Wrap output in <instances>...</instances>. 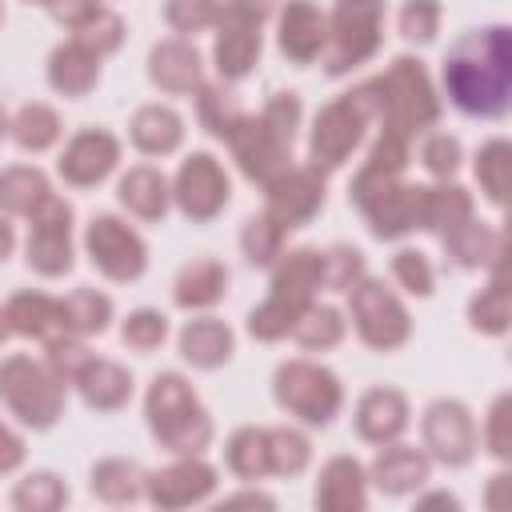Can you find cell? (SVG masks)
<instances>
[{
	"label": "cell",
	"mask_w": 512,
	"mask_h": 512,
	"mask_svg": "<svg viewBox=\"0 0 512 512\" xmlns=\"http://www.w3.org/2000/svg\"><path fill=\"white\" fill-rule=\"evenodd\" d=\"M444 88L460 112L500 120L512 104V32L492 24L456 40L444 56Z\"/></svg>",
	"instance_id": "6da1fadb"
},
{
	"label": "cell",
	"mask_w": 512,
	"mask_h": 512,
	"mask_svg": "<svg viewBox=\"0 0 512 512\" xmlns=\"http://www.w3.org/2000/svg\"><path fill=\"white\" fill-rule=\"evenodd\" d=\"M324 284V252L316 248H292L272 276V292L260 308L248 316V332L256 340H280L292 332V324L304 316L308 304H316V288Z\"/></svg>",
	"instance_id": "7a4b0ae2"
},
{
	"label": "cell",
	"mask_w": 512,
	"mask_h": 512,
	"mask_svg": "<svg viewBox=\"0 0 512 512\" xmlns=\"http://www.w3.org/2000/svg\"><path fill=\"white\" fill-rule=\"evenodd\" d=\"M144 412H148V428L152 436L180 456H196L200 448H208L212 440V420L204 412V404L196 400L192 384L180 372H160L148 384L144 396Z\"/></svg>",
	"instance_id": "3957f363"
},
{
	"label": "cell",
	"mask_w": 512,
	"mask_h": 512,
	"mask_svg": "<svg viewBox=\"0 0 512 512\" xmlns=\"http://www.w3.org/2000/svg\"><path fill=\"white\" fill-rule=\"evenodd\" d=\"M380 108H384L380 76L356 84L352 92H344V96H336L328 108H320V112H316V124H312V144H308L312 168H320V172L340 168V164L352 156V148L360 144L364 124H368L372 116H380Z\"/></svg>",
	"instance_id": "277c9868"
},
{
	"label": "cell",
	"mask_w": 512,
	"mask_h": 512,
	"mask_svg": "<svg viewBox=\"0 0 512 512\" xmlns=\"http://www.w3.org/2000/svg\"><path fill=\"white\" fill-rule=\"evenodd\" d=\"M380 92H384L380 120L396 136L412 140L420 128H432L440 120V100L432 92V80H428L424 64L412 56H396L388 64V72L380 76Z\"/></svg>",
	"instance_id": "5b68a950"
},
{
	"label": "cell",
	"mask_w": 512,
	"mask_h": 512,
	"mask_svg": "<svg viewBox=\"0 0 512 512\" xmlns=\"http://www.w3.org/2000/svg\"><path fill=\"white\" fill-rule=\"evenodd\" d=\"M0 400L20 416V424L52 428L64 412V380L32 356H8L0 364Z\"/></svg>",
	"instance_id": "8992f818"
},
{
	"label": "cell",
	"mask_w": 512,
	"mask_h": 512,
	"mask_svg": "<svg viewBox=\"0 0 512 512\" xmlns=\"http://www.w3.org/2000/svg\"><path fill=\"white\" fill-rule=\"evenodd\" d=\"M416 196L420 184H400V176L376 168H360L356 180L348 184V200L364 212L376 240H396L416 228Z\"/></svg>",
	"instance_id": "52a82bcc"
},
{
	"label": "cell",
	"mask_w": 512,
	"mask_h": 512,
	"mask_svg": "<svg viewBox=\"0 0 512 512\" xmlns=\"http://www.w3.org/2000/svg\"><path fill=\"white\" fill-rule=\"evenodd\" d=\"M272 396L284 412H292L316 428H324L344 404V388H340L336 372H328L324 364H312V360H284L272 376Z\"/></svg>",
	"instance_id": "ba28073f"
},
{
	"label": "cell",
	"mask_w": 512,
	"mask_h": 512,
	"mask_svg": "<svg viewBox=\"0 0 512 512\" xmlns=\"http://www.w3.org/2000/svg\"><path fill=\"white\" fill-rule=\"evenodd\" d=\"M380 28H384V0H336L332 8V32H328V56L324 72L344 76L380 48Z\"/></svg>",
	"instance_id": "9c48e42d"
},
{
	"label": "cell",
	"mask_w": 512,
	"mask_h": 512,
	"mask_svg": "<svg viewBox=\"0 0 512 512\" xmlns=\"http://www.w3.org/2000/svg\"><path fill=\"white\" fill-rule=\"evenodd\" d=\"M268 0H220L216 16V68L220 80H244L260 56V24Z\"/></svg>",
	"instance_id": "30bf717a"
},
{
	"label": "cell",
	"mask_w": 512,
	"mask_h": 512,
	"mask_svg": "<svg viewBox=\"0 0 512 512\" xmlns=\"http://www.w3.org/2000/svg\"><path fill=\"white\" fill-rule=\"evenodd\" d=\"M352 320H356V332L368 348L376 352H392L400 348L408 336H412V320H408V308L396 300L392 288H384V280H372V276H360L352 288Z\"/></svg>",
	"instance_id": "8fae6325"
},
{
	"label": "cell",
	"mask_w": 512,
	"mask_h": 512,
	"mask_svg": "<svg viewBox=\"0 0 512 512\" xmlns=\"http://www.w3.org/2000/svg\"><path fill=\"white\" fill-rule=\"evenodd\" d=\"M228 148H232V160L240 164V172L252 180V184H272L284 168H292V136H284L276 124H268L264 116H248L232 128L228 136Z\"/></svg>",
	"instance_id": "7c38bea8"
},
{
	"label": "cell",
	"mask_w": 512,
	"mask_h": 512,
	"mask_svg": "<svg viewBox=\"0 0 512 512\" xmlns=\"http://www.w3.org/2000/svg\"><path fill=\"white\" fill-rule=\"evenodd\" d=\"M84 248H88L92 268H100L108 280H120V284L136 280L148 268L144 240L116 216H92V224L84 232Z\"/></svg>",
	"instance_id": "4fadbf2b"
},
{
	"label": "cell",
	"mask_w": 512,
	"mask_h": 512,
	"mask_svg": "<svg viewBox=\"0 0 512 512\" xmlns=\"http://www.w3.org/2000/svg\"><path fill=\"white\" fill-rule=\"evenodd\" d=\"M28 232V268L40 276H64L72 268V204L48 196L32 216Z\"/></svg>",
	"instance_id": "5bb4252c"
},
{
	"label": "cell",
	"mask_w": 512,
	"mask_h": 512,
	"mask_svg": "<svg viewBox=\"0 0 512 512\" xmlns=\"http://www.w3.org/2000/svg\"><path fill=\"white\" fill-rule=\"evenodd\" d=\"M420 428H424V448L440 464L464 468L476 456V444H480L476 420H472V412L460 400H436V404H428Z\"/></svg>",
	"instance_id": "9a60e30c"
},
{
	"label": "cell",
	"mask_w": 512,
	"mask_h": 512,
	"mask_svg": "<svg viewBox=\"0 0 512 512\" xmlns=\"http://www.w3.org/2000/svg\"><path fill=\"white\" fill-rule=\"evenodd\" d=\"M172 196L188 220H212L228 204V176H224L220 160L208 152H192L176 172Z\"/></svg>",
	"instance_id": "2e32d148"
},
{
	"label": "cell",
	"mask_w": 512,
	"mask_h": 512,
	"mask_svg": "<svg viewBox=\"0 0 512 512\" xmlns=\"http://www.w3.org/2000/svg\"><path fill=\"white\" fill-rule=\"evenodd\" d=\"M268 192V216L280 228H300L308 224L320 208H324V172L320 168H284L272 184H264Z\"/></svg>",
	"instance_id": "e0dca14e"
},
{
	"label": "cell",
	"mask_w": 512,
	"mask_h": 512,
	"mask_svg": "<svg viewBox=\"0 0 512 512\" xmlns=\"http://www.w3.org/2000/svg\"><path fill=\"white\" fill-rule=\"evenodd\" d=\"M216 488V468L196 460V456H184L168 468H156L144 476V496L156 504V508H188V504H200L208 500Z\"/></svg>",
	"instance_id": "ac0fdd59"
},
{
	"label": "cell",
	"mask_w": 512,
	"mask_h": 512,
	"mask_svg": "<svg viewBox=\"0 0 512 512\" xmlns=\"http://www.w3.org/2000/svg\"><path fill=\"white\" fill-rule=\"evenodd\" d=\"M116 160H120L116 136L104 132V128H88V132H80V136L68 140V148L60 152L56 168H60V176L72 188H92V184H100L116 168Z\"/></svg>",
	"instance_id": "d6986e66"
},
{
	"label": "cell",
	"mask_w": 512,
	"mask_h": 512,
	"mask_svg": "<svg viewBox=\"0 0 512 512\" xmlns=\"http://www.w3.org/2000/svg\"><path fill=\"white\" fill-rule=\"evenodd\" d=\"M328 40V20L312 0H288L280 12V52L292 64H312Z\"/></svg>",
	"instance_id": "ffe728a7"
},
{
	"label": "cell",
	"mask_w": 512,
	"mask_h": 512,
	"mask_svg": "<svg viewBox=\"0 0 512 512\" xmlns=\"http://www.w3.org/2000/svg\"><path fill=\"white\" fill-rule=\"evenodd\" d=\"M408 428V400L396 388H368L356 404V436L368 444H392Z\"/></svg>",
	"instance_id": "44dd1931"
},
{
	"label": "cell",
	"mask_w": 512,
	"mask_h": 512,
	"mask_svg": "<svg viewBox=\"0 0 512 512\" xmlns=\"http://www.w3.org/2000/svg\"><path fill=\"white\" fill-rule=\"evenodd\" d=\"M364 504H368V476H364L360 460L332 456L320 468V480H316V508H324V512H360Z\"/></svg>",
	"instance_id": "7402d4cb"
},
{
	"label": "cell",
	"mask_w": 512,
	"mask_h": 512,
	"mask_svg": "<svg viewBox=\"0 0 512 512\" xmlns=\"http://www.w3.org/2000/svg\"><path fill=\"white\" fill-rule=\"evenodd\" d=\"M148 76L156 88H164L172 96L196 92L204 84L200 80V52L188 40H164L148 52Z\"/></svg>",
	"instance_id": "603a6c76"
},
{
	"label": "cell",
	"mask_w": 512,
	"mask_h": 512,
	"mask_svg": "<svg viewBox=\"0 0 512 512\" xmlns=\"http://www.w3.org/2000/svg\"><path fill=\"white\" fill-rule=\"evenodd\" d=\"M4 320H8V332L36 336V340H52V336L68 332L64 300H52L44 292H16L4 304Z\"/></svg>",
	"instance_id": "cb8c5ba5"
},
{
	"label": "cell",
	"mask_w": 512,
	"mask_h": 512,
	"mask_svg": "<svg viewBox=\"0 0 512 512\" xmlns=\"http://www.w3.org/2000/svg\"><path fill=\"white\" fill-rule=\"evenodd\" d=\"M100 80V56L80 44L76 36L68 44H60L52 56H48V84L64 96H84L92 84Z\"/></svg>",
	"instance_id": "d4e9b609"
},
{
	"label": "cell",
	"mask_w": 512,
	"mask_h": 512,
	"mask_svg": "<svg viewBox=\"0 0 512 512\" xmlns=\"http://www.w3.org/2000/svg\"><path fill=\"white\" fill-rule=\"evenodd\" d=\"M428 480V456L420 448H408V444H392L384 448L376 460H372V484L388 496H404V492H416L420 484Z\"/></svg>",
	"instance_id": "484cf974"
},
{
	"label": "cell",
	"mask_w": 512,
	"mask_h": 512,
	"mask_svg": "<svg viewBox=\"0 0 512 512\" xmlns=\"http://www.w3.org/2000/svg\"><path fill=\"white\" fill-rule=\"evenodd\" d=\"M504 256H508V244L496 248V256L488 260L492 268V284L480 288V296H472L468 304V320L476 332H488V336H504L508 332V312H512V296H508V280H504Z\"/></svg>",
	"instance_id": "4316f807"
},
{
	"label": "cell",
	"mask_w": 512,
	"mask_h": 512,
	"mask_svg": "<svg viewBox=\"0 0 512 512\" xmlns=\"http://www.w3.org/2000/svg\"><path fill=\"white\" fill-rule=\"evenodd\" d=\"M76 388H80V396H84V404L88 408H96V412H116L120 404H128V396H132V376H128V368H120L116 360H88L84 364V372L76 376Z\"/></svg>",
	"instance_id": "83f0119b"
},
{
	"label": "cell",
	"mask_w": 512,
	"mask_h": 512,
	"mask_svg": "<svg viewBox=\"0 0 512 512\" xmlns=\"http://www.w3.org/2000/svg\"><path fill=\"white\" fill-rule=\"evenodd\" d=\"M472 216V196L460 184H436V188H420L416 196V228L428 232H452L456 224H464Z\"/></svg>",
	"instance_id": "f1b7e54d"
},
{
	"label": "cell",
	"mask_w": 512,
	"mask_h": 512,
	"mask_svg": "<svg viewBox=\"0 0 512 512\" xmlns=\"http://www.w3.org/2000/svg\"><path fill=\"white\" fill-rule=\"evenodd\" d=\"M180 356L192 364V368H220L228 356H232V328L224 320H188L184 332H180Z\"/></svg>",
	"instance_id": "f546056e"
},
{
	"label": "cell",
	"mask_w": 512,
	"mask_h": 512,
	"mask_svg": "<svg viewBox=\"0 0 512 512\" xmlns=\"http://www.w3.org/2000/svg\"><path fill=\"white\" fill-rule=\"evenodd\" d=\"M128 132H132V144H136L140 152H148V156H168V152H176L180 140H184V120H180L172 108H164V104H144V108L132 116Z\"/></svg>",
	"instance_id": "4dcf8cb0"
},
{
	"label": "cell",
	"mask_w": 512,
	"mask_h": 512,
	"mask_svg": "<svg viewBox=\"0 0 512 512\" xmlns=\"http://www.w3.org/2000/svg\"><path fill=\"white\" fill-rule=\"evenodd\" d=\"M116 196L140 220H160L168 212V200H172L168 180L156 168H128L120 176V184H116Z\"/></svg>",
	"instance_id": "1f68e13d"
},
{
	"label": "cell",
	"mask_w": 512,
	"mask_h": 512,
	"mask_svg": "<svg viewBox=\"0 0 512 512\" xmlns=\"http://www.w3.org/2000/svg\"><path fill=\"white\" fill-rule=\"evenodd\" d=\"M224 288H228V272L220 260H192L180 268L172 296L180 308H212L224 296Z\"/></svg>",
	"instance_id": "d6a6232c"
},
{
	"label": "cell",
	"mask_w": 512,
	"mask_h": 512,
	"mask_svg": "<svg viewBox=\"0 0 512 512\" xmlns=\"http://www.w3.org/2000/svg\"><path fill=\"white\" fill-rule=\"evenodd\" d=\"M444 240V252L460 264V268H484L492 256H496V248L504 244V236L500 232H492L484 220H464V224H456L452 232H444L440 236Z\"/></svg>",
	"instance_id": "836d02e7"
},
{
	"label": "cell",
	"mask_w": 512,
	"mask_h": 512,
	"mask_svg": "<svg viewBox=\"0 0 512 512\" xmlns=\"http://www.w3.org/2000/svg\"><path fill=\"white\" fill-rule=\"evenodd\" d=\"M48 196H52V188H48V176H44L40 168L16 164V168H4V172H0V208H4V212H12V216H32Z\"/></svg>",
	"instance_id": "e575fe53"
},
{
	"label": "cell",
	"mask_w": 512,
	"mask_h": 512,
	"mask_svg": "<svg viewBox=\"0 0 512 512\" xmlns=\"http://www.w3.org/2000/svg\"><path fill=\"white\" fill-rule=\"evenodd\" d=\"M196 116L216 140H228L232 128L244 120V108H240V96L232 88H224V80H216V84L196 88Z\"/></svg>",
	"instance_id": "d590c367"
},
{
	"label": "cell",
	"mask_w": 512,
	"mask_h": 512,
	"mask_svg": "<svg viewBox=\"0 0 512 512\" xmlns=\"http://www.w3.org/2000/svg\"><path fill=\"white\" fill-rule=\"evenodd\" d=\"M92 492L108 504H132L144 492V472L124 456H108L92 468Z\"/></svg>",
	"instance_id": "8d00e7d4"
},
{
	"label": "cell",
	"mask_w": 512,
	"mask_h": 512,
	"mask_svg": "<svg viewBox=\"0 0 512 512\" xmlns=\"http://www.w3.org/2000/svg\"><path fill=\"white\" fill-rule=\"evenodd\" d=\"M12 140L24 148V152H44V148H52L56 144V136H60V116H56V108H48V104H24L16 116H12Z\"/></svg>",
	"instance_id": "74e56055"
},
{
	"label": "cell",
	"mask_w": 512,
	"mask_h": 512,
	"mask_svg": "<svg viewBox=\"0 0 512 512\" xmlns=\"http://www.w3.org/2000/svg\"><path fill=\"white\" fill-rule=\"evenodd\" d=\"M224 460H228V468H232L240 480H260V476H268V436H264V428H236V432L228 436Z\"/></svg>",
	"instance_id": "f35d334b"
},
{
	"label": "cell",
	"mask_w": 512,
	"mask_h": 512,
	"mask_svg": "<svg viewBox=\"0 0 512 512\" xmlns=\"http://www.w3.org/2000/svg\"><path fill=\"white\" fill-rule=\"evenodd\" d=\"M292 336H296V344L300 348H336L340 340H344V316L332 308V304H308L304 308V316L292 324Z\"/></svg>",
	"instance_id": "ab89813d"
},
{
	"label": "cell",
	"mask_w": 512,
	"mask_h": 512,
	"mask_svg": "<svg viewBox=\"0 0 512 512\" xmlns=\"http://www.w3.org/2000/svg\"><path fill=\"white\" fill-rule=\"evenodd\" d=\"M64 320H68V332L76 336H100L112 320V300L96 288H76L64 300Z\"/></svg>",
	"instance_id": "60d3db41"
},
{
	"label": "cell",
	"mask_w": 512,
	"mask_h": 512,
	"mask_svg": "<svg viewBox=\"0 0 512 512\" xmlns=\"http://www.w3.org/2000/svg\"><path fill=\"white\" fill-rule=\"evenodd\" d=\"M264 436H268V472L296 476V472L308 468L312 444H308L304 432H296V428H264Z\"/></svg>",
	"instance_id": "b9f144b4"
},
{
	"label": "cell",
	"mask_w": 512,
	"mask_h": 512,
	"mask_svg": "<svg viewBox=\"0 0 512 512\" xmlns=\"http://www.w3.org/2000/svg\"><path fill=\"white\" fill-rule=\"evenodd\" d=\"M508 160H512V148H508L504 136L480 144V152H476V180H480L484 196H488L496 208H500L504 196H508Z\"/></svg>",
	"instance_id": "7bdbcfd3"
},
{
	"label": "cell",
	"mask_w": 512,
	"mask_h": 512,
	"mask_svg": "<svg viewBox=\"0 0 512 512\" xmlns=\"http://www.w3.org/2000/svg\"><path fill=\"white\" fill-rule=\"evenodd\" d=\"M284 232H288V228H280L268 212L252 216V220L244 224V232H240V248H244V256H248V264L268 268V264L280 256V248H284Z\"/></svg>",
	"instance_id": "ee69618b"
},
{
	"label": "cell",
	"mask_w": 512,
	"mask_h": 512,
	"mask_svg": "<svg viewBox=\"0 0 512 512\" xmlns=\"http://www.w3.org/2000/svg\"><path fill=\"white\" fill-rule=\"evenodd\" d=\"M64 500H68V488H64V480L52 476V472H32V476H24V480L16 484V492H12V504H16L20 512H56Z\"/></svg>",
	"instance_id": "f6af8a7d"
},
{
	"label": "cell",
	"mask_w": 512,
	"mask_h": 512,
	"mask_svg": "<svg viewBox=\"0 0 512 512\" xmlns=\"http://www.w3.org/2000/svg\"><path fill=\"white\" fill-rule=\"evenodd\" d=\"M120 336H124L128 348H136V352H152V348H160L164 336H168V316L156 312V308H136V312L124 320Z\"/></svg>",
	"instance_id": "bcb514c9"
},
{
	"label": "cell",
	"mask_w": 512,
	"mask_h": 512,
	"mask_svg": "<svg viewBox=\"0 0 512 512\" xmlns=\"http://www.w3.org/2000/svg\"><path fill=\"white\" fill-rule=\"evenodd\" d=\"M72 36L80 40V44H88L96 56H104V52H116L120 48V40H124V20L116 16V12H92L80 28H72Z\"/></svg>",
	"instance_id": "7dc6e473"
},
{
	"label": "cell",
	"mask_w": 512,
	"mask_h": 512,
	"mask_svg": "<svg viewBox=\"0 0 512 512\" xmlns=\"http://www.w3.org/2000/svg\"><path fill=\"white\" fill-rule=\"evenodd\" d=\"M216 16H220V0H168L164 4V20L184 36L204 32L208 24H216Z\"/></svg>",
	"instance_id": "c3c4849f"
},
{
	"label": "cell",
	"mask_w": 512,
	"mask_h": 512,
	"mask_svg": "<svg viewBox=\"0 0 512 512\" xmlns=\"http://www.w3.org/2000/svg\"><path fill=\"white\" fill-rule=\"evenodd\" d=\"M88 360H92V352H88L84 340H76L72 332H60V336L48 340V360H44V364H48L60 380H76Z\"/></svg>",
	"instance_id": "681fc988"
},
{
	"label": "cell",
	"mask_w": 512,
	"mask_h": 512,
	"mask_svg": "<svg viewBox=\"0 0 512 512\" xmlns=\"http://www.w3.org/2000/svg\"><path fill=\"white\" fill-rule=\"evenodd\" d=\"M364 276V256L348 244H336L332 252H324V284L332 292H348L356 280Z\"/></svg>",
	"instance_id": "f907efd6"
},
{
	"label": "cell",
	"mask_w": 512,
	"mask_h": 512,
	"mask_svg": "<svg viewBox=\"0 0 512 512\" xmlns=\"http://www.w3.org/2000/svg\"><path fill=\"white\" fill-rule=\"evenodd\" d=\"M440 28V4L436 0H408L400 8V36L412 44H428Z\"/></svg>",
	"instance_id": "816d5d0a"
},
{
	"label": "cell",
	"mask_w": 512,
	"mask_h": 512,
	"mask_svg": "<svg viewBox=\"0 0 512 512\" xmlns=\"http://www.w3.org/2000/svg\"><path fill=\"white\" fill-rule=\"evenodd\" d=\"M392 272H396V280L412 292V296H428L432 292V264H428V256L420 252V248H400L396 256H392Z\"/></svg>",
	"instance_id": "f5cc1de1"
},
{
	"label": "cell",
	"mask_w": 512,
	"mask_h": 512,
	"mask_svg": "<svg viewBox=\"0 0 512 512\" xmlns=\"http://www.w3.org/2000/svg\"><path fill=\"white\" fill-rule=\"evenodd\" d=\"M484 444L496 460H508L512 456V396L500 392L492 400V412H488V428H484Z\"/></svg>",
	"instance_id": "db71d44e"
},
{
	"label": "cell",
	"mask_w": 512,
	"mask_h": 512,
	"mask_svg": "<svg viewBox=\"0 0 512 512\" xmlns=\"http://www.w3.org/2000/svg\"><path fill=\"white\" fill-rule=\"evenodd\" d=\"M420 160H424V168H428L432 176L448 180V176L460 168V140H456V136H448V132H436V136H428V140H424Z\"/></svg>",
	"instance_id": "11a10c76"
},
{
	"label": "cell",
	"mask_w": 512,
	"mask_h": 512,
	"mask_svg": "<svg viewBox=\"0 0 512 512\" xmlns=\"http://www.w3.org/2000/svg\"><path fill=\"white\" fill-rule=\"evenodd\" d=\"M268 124H276L284 136H296V124H300V96L296 92H276L268 104H264V112H260Z\"/></svg>",
	"instance_id": "9f6ffc18"
},
{
	"label": "cell",
	"mask_w": 512,
	"mask_h": 512,
	"mask_svg": "<svg viewBox=\"0 0 512 512\" xmlns=\"http://www.w3.org/2000/svg\"><path fill=\"white\" fill-rule=\"evenodd\" d=\"M44 8H48L60 24H68V28H80L92 12H100V4H96V0H48Z\"/></svg>",
	"instance_id": "6f0895ef"
},
{
	"label": "cell",
	"mask_w": 512,
	"mask_h": 512,
	"mask_svg": "<svg viewBox=\"0 0 512 512\" xmlns=\"http://www.w3.org/2000/svg\"><path fill=\"white\" fill-rule=\"evenodd\" d=\"M24 464V440L12 436L4 424H0V472H16Z\"/></svg>",
	"instance_id": "680465c9"
},
{
	"label": "cell",
	"mask_w": 512,
	"mask_h": 512,
	"mask_svg": "<svg viewBox=\"0 0 512 512\" xmlns=\"http://www.w3.org/2000/svg\"><path fill=\"white\" fill-rule=\"evenodd\" d=\"M236 504H252V508H256V504H260V508H276V500H272V496H264V492H236V496H228L220 508H236Z\"/></svg>",
	"instance_id": "91938a15"
},
{
	"label": "cell",
	"mask_w": 512,
	"mask_h": 512,
	"mask_svg": "<svg viewBox=\"0 0 512 512\" xmlns=\"http://www.w3.org/2000/svg\"><path fill=\"white\" fill-rule=\"evenodd\" d=\"M12 244H16V232H12V224H8V220H0V264L8 260Z\"/></svg>",
	"instance_id": "94428289"
},
{
	"label": "cell",
	"mask_w": 512,
	"mask_h": 512,
	"mask_svg": "<svg viewBox=\"0 0 512 512\" xmlns=\"http://www.w3.org/2000/svg\"><path fill=\"white\" fill-rule=\"evenodd\" d=\"M504 484H508V472H496V476H492V488H488V504H492V508H500V492H504Z\"/></svg>",
	"instance_id": "6125c7cd"
},
{
	"label": "cell",
	"mask_w": 512,
	"mask_h": 512,
	"mask_svg": "<svg viewBox=\"0 0 512 512\" xmlns=\"http://www.w3.org/2000/svg\"><path fill=\"white\" fill-rule=\"evenodd\" d=\"M428 504H444V508H456V496H448V492H432V496H420V508H428Z\"/></svg>",
	"instance_id": "be15d7a7"
},
{
	"label": "cell",
	"mask_w": 512,
	"mask_h": 512,
	"mask_svg": "<svg viewBox=\"0 0 512 512\" xmlns=\"http://www.w3.org/2000/svg\"><path fill=\"white\" fill-rule=\"evenodd\" d=\"M4 336H8V320H4V308H0V344H4Z\"/></svg>",
	"instance_id": "e7e4bbea"
},
{
	"label": "cell",
	"mask_w": 512,
	"mask_h": 512,
	"mask_svg": "<svg viewBox=\"0 0 512 512\" xmlns=\"http://www.w3.org/2000/svg\"><path fill=\"white\" fill-rule=\"evenodd\" d=\"M4 128H8V116H4V108H0V136H4Z\"/></svg>",
	"instance_id": "03108f58"
},
{
	"label": "cell",
	"mask_w": 512,
	"mask_h": 512,
	"mask_svg": "<svg viewBox=\"0 0 512 512\" xmlns=\"http://www.w3.org/2000/svg\"><path fill=\"white\" fill-rule=\"evenodd\" d=\"M0 20H4V12H0Z\"/></svg>",
	"instance_id": "003e7915"
}]
</instances>
